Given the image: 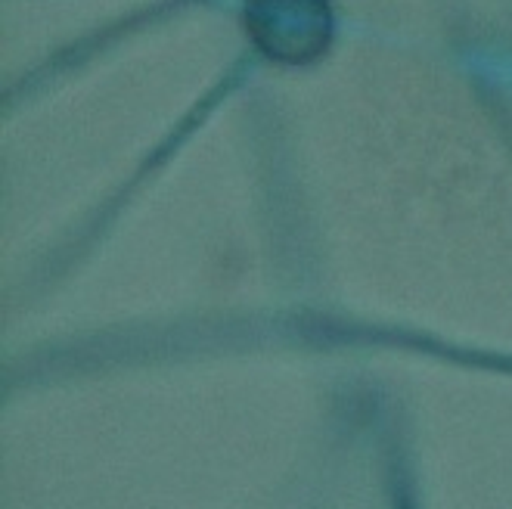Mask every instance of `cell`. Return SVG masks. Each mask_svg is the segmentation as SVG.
<instances>
[{
    "instance_id": "1",
    "label": "cell",
    "mask_w": 512,
    "mask_h": 509,
    "mask_svg": "<svg viewBox=\"0 0 512 509\" xmlns=\"http://www.w3.org/2000/svg\"><path fill=\"white\" fill-rule=\"evenodd\" d=\"M252 41L280 63H311L333 38L329 0H246Z\"/></svg>"
}]
</instances>
